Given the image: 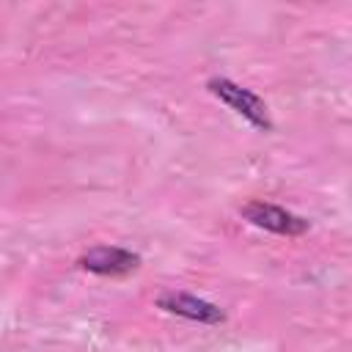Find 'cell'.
I'll list each match as a JSON object with an SVG mask.
<instances>
[{
    "mask_svg": "<svg viewBox=\"0 0 352 352\" xmlns=\"http://www.w3.org/2000/svg\"><path fill=\"white\" fill-rule=\"evenodd\" d=\"M206 88H209L212 96H217L223 104H228L234 113H239V116H242L248 124H253L256 129H261V132H270V129H272L270 110H267L264 99H261L256 91L242 88L239 82H234V80H228V77H212V80L206 82Z\"/></svg>",
    "mask_w": 352,
    "mask_h": 352,
    "instance_id": "cell-1",
    "label": "cell"
},
{
    "mask_svg": "<svg viewBox=\"0 0 352 352\" xmlns=\"http://www.w3.org/2000/svg\"><path fill=\"white\" fill-rule=\"evenodd\" d=\"M242 217L264 231L280 234V236H300L308 231V220L278 206V204H267V201H248L242 209Z\"/></svg>",
    "mask_w": 352,
    "mask_h": 352,
    "instance_id": "cell-2",
    "label": "cell"
},
{
    "mask_svg": "<svg viewBox=\"0 0 352 352\" xmlns=\"http://www.w3.org/2000/svg\"><path fill=\"white\" fill-rule=\"evenodd\" d=\"M157 308H162L165 314L190 319V322H201V324H223L226 322V311L204 297L187 294V292H162L157 297Z\"/></svg>",
    "mask_w": 352,
    "mask_h": 352,
    "instance_id": "cell-3",
    "label": "cell"
},
{
    "mask_svg": "<svg viewBox=\"0 0 352 352\" xmlns=\"http://www.w3.org/2000/svg\"><path fill=\"white\" fill-rule=\"evenodd\" d=\"M85 272H94V275H129L140 267V256L126 250V248H116V245H99L88 253L80 256L77 261Z\"/></svg>",
    "mask_w": 352,
    "mask_h": 352,
    "instance_id": "cell-4",
    "label": "cell"
}]
</instances>
